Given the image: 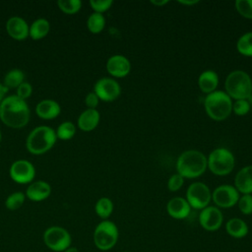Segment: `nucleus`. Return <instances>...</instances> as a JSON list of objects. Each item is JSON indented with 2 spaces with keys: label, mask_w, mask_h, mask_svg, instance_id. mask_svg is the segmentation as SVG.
Wrapping results in <instances>:
<instances>
[{
  "label": "nucleus",
  "mask_w": 252,
  "mask_h": 252,
  "mask_svg": "<svg viewBox=\"0 0 252 252\" xmlns=\"http://www.w3.org/2000/svg\"><path fill=\"white\" fill-rule=\"evenodd\" d=\"M30 108L26 100L16 94L5 96L0 102V119L8 127L20 129L30 120Z\"/></svg>",
  "instance_id": "f257e3e1"
},
{
  "label": "nucleus",
  "mask_w": 252,
  "mask_h": 252,
  "mask_svg": "<svg viewBox=\"0 0 252 252\" xmlns=\"http://www.w3.org/2000/svg\"><path fill=\"white\" fill-rule=\"evenodd\" d=\"M207 157L198 150H187L177 158L176 170L184 178H197L207 169Z\"/></svg>",
  "instance_id": "f03ea898"
},
{
  "label": "nucleus",
  "mask_w": 252,
  "mask_h": 252,
  "mask_svg": "<svg viewBox=\"0 0 252 252\" xmlns=\"http://www.w3.org/2000/svg\"><path fill=\"white\" fill-rule=\"evenodd\" d=\"M56 140L55 130L49 126L41 125L30 132L26 141V147L32 155H42L55 145Z\"/></svg>",
  "instance_id": "7ed1b4c3"
},
{
  "label": "nucleus",
  "mask_w": 252,
  "mask_h": 252,
  "mask_svg": "<svg viewBox=\"0 0 252 252\" xmlns=\"http://www.w3.org/2000/svg\"><path fill=\"white\" fill-rule=\"evenodd\" d=\"M204 107L210 118L222 121L232 112V99L225 92L217 90L206 95Z\"/></svg>",
  "instance_id": "20e7f679"
},
{
  "label": "nucleus",
  "mask_w": 252,
  "mask_h": 252,
  "mask_svg": "<svg viewBox=\"0 0 252 252\" xmlns=\"http://www.w3.org/2000/svg\"><path fill=\"white\" fill-rule=\"evenodd\" d=\"M224 89L231 99H247L252 94L251 77L245 71L234 70L227 75Z\"/></svg>",
  "instance_id": "39448f33"
},
{
  "label": "nucleus",
  "mask_w": 252,
  "mask_h": 252,
  "mask_svg": "<svg viewBox=\"0 0 252 252\" xmlns=\"http://www.w3.org/2000/svg\"><path fill=\"white\" fill-rule=\"evenodd\" d=\"M119 229L115 222L103 220L96 224L93 234L94 246L100 251L111 250L118 242Z\"/></svg>",
  "instance_id": "423d86ee"
},
{
  "label": "nucleus",
  "mask_w": 252,
  "mask_h": 252,
  "mask_svg": "<svg viewBox=\"0 0 252 252\" xmlns=\"http://www.w3.org/2000/svg\"><path fill=\"white\" fill-rule=\"evenodd\" d=\"M207 164L212 173L219 176L229 174L235 164L233 154L226 148L214 149L207 158Z\"/></svg>",
  "instance_id": "0eeeda50"
},
{
  "label": "nucleus",
  "mask_w": 252,
  "mask_h": 252,
  "mask_svg": "<svg viewBox=\"0 0 252 252\" xmlns=\"http://www.w3.org/2000/svg\"><path fill=\"white\" fill-rule=\"evenodd\" d=\"M45 246L53 252H63L72 246V236L70 232L59 225L47 227L42 235Z\"/></svg>",
  "instance_id": "6e6552de"
},
{
  "label": "nucleus",
  "mask_w": 252,
  "mask_h": 252,
  "mask_svg": "<svg viewBox=\"0 0 252 252\" xmlns=\"http://www.w3.org/2000/svg\"><path fill=\"white\" fill-rule=\"evenodd\" d=\"M185 199L191 209L201 211L210 206V202L212 201V192L205 183L193 182L187 188Z\"/></svg>",
  "instance_id": "1a4fd4ad"
},
{
  "label": "nucleus",
  "mask_w": 252,
  "mask_h": 252,
  "mask_svg": "<svg viewBox=\"0 0 252 252\" xmlns=\"http://www.w3.org/2000/svg\"><path fill=\"white\" fill-rule=\"evenodd\" d=\"M239 194L234 186L222 184L212 192V200L219 209H228L237 204L240 197Z\"/></svg>",
  "instance_id": "9d476101"
},
{
  "label": "nucleus",
  "mask_w": 252,
  "mask_h": 252,
  "mask_svg": "<svg viewBox=\"0 0 252 252\" xmlns=\"http://www.w3.org/2000/svg\"><path fill=\"white\" fill-rule=\"evenodd\" d=\"M94 93L98 96L99 100L112 101L119 96L121 88L116 80L103 77L95 82L94 86Z\"/></svg>",
  "instance_id": "9b49d317"
},
{
  "label": "nucleus",
  "mask_w": 252,
  "mask_h": 252,
  "mask_svg": "<svg viewBox=\"0 0 252 252\" xmlns=\"http://www.w3.org/2000/svg\"><path fill=\"white\" fill-rule=\"evenodd\" d=\"M10 177L16 183L28 184L32 183L35 176V168L33 164L27 159H18L10 166Z\"/></svg>",
  "instance_id": "f8f14e48"
},
{
  "label": "nucleus",
  "mask_w": 252,
  "mask_h": 252,
  "mask_svg": "<svg viewBox=\"0 0 252 252\" xmlns=\"http://www.w3.org/2000/svg\"><path fill=\"white\" fill-rule=\"evenodd\" d=\"M223 222V215L216 206H208L201 210L199 215V223L203 229L213 232L220 228Z\"/></svg>",
  "instance_id": "ddd939ff"
},
{
  "label": "nucleus",
  "mask_w": 252,
  "mask_h": 252,
  "mask_svg": "<svg viewBox=\"0 0 252 252\" xmlns=\"http://www.w3.org/2000/svg\"><path fill=\"white\" fill-rule=\"evenodd\" d=\"M106 70L112 77L123 78L130 73L131 63L126 56L115 54L107 59Z\"/></svg>",
  "instance_id": "4468645a"
},
{
  "label": "nucleus",
  "mask_w": 252,
  "mask_h": 252,
  "mask_svg": "<svg viewBox=\"0 0 252 252\" xmlns=\"http://www.w3.org/2000/svg\"><path fill=\"white\" fill-rule=\"evenodd\" d=\"M6 31L8 34L17 40H24L29 36L30 26L19 16H13L6 22Z\"/></svg>",
  "instance_id": "2eb2a0df"
},
{
  "label": "nucleus",
  "mask_w": 252,
  "mask_h": 252,
  "mask_svg": "<svg viewBox=\"0 0 252 252\" xmlns=\"http://www.w3.org/2000/svg\"><path fill=\"white\" fill-rule=\"evenodd\" d=\"M191 212V207L183 197H173L166 204V213L174 220H184Z\"/></svg>",
  "instance_id": "dca6fc26"
},
{
  "label": "nucleus",
  "mask_w": 252,
  "mask_h": 252,
  "mask_svg": "<svg viewBox=\"0 0 252 252\" xmlns=\"http://www.w3.org/2000/svg\"><path fill=\"white\" fill-rule=\"evenodd\" d=\"M50 185L43 180H37L30 183L26 190L25 195L31 201L40 202L47 199L50 196Z\"/></svg>",
  "instance_id": "f3484780"
},
{
  "label": "nucleus",
  "mask_w": 252,
  "mask_h": 252,
  "mask_svg": "<svg viewBox=\"0 0 252 252\" xmlns=\"http://www.w3.org/2000/svg\"><path fill=\"white\" fill-rule=\"evenodd\" d=\"M234 187L239 193L252 194V164L243 166L235 175Z\"/></svg>",
  "instance_id": "a211bd4d"
},
{
  "label": "nucleus",
  "mask_w": 252,
  "mask_h": 252,
  "mask_svg": "<svg viewBox=\"0 0 252 252\" xmlns=\"http://www.w3.org/2000/svg\"><path fill=\"white\" fill-rule=\"evenodd\" d=\"M60 104L54 99H42L35 106L36 115L46 120L57 117L60 114Z\"/></svg>",
  "instance_id": "6ab92c4d"
},
{
  "label": "nucleus",
  "mask_w": 252,
  "mask_h": 252,
  "mask_svg": "<svg viewBox=\"0 0 252 252\" xmlns=\"http://www.w3.org/2000/svg\"><path fill=\"white\" fill-rule=\"evenodd\" d=\"M100 114L96 109L87 108L78 117V127L85 132H89L96 128L99 123Z\"/></svg>",
  "instance_id": "aec40b11"
},
{
  "label": "nucleus",
  "mask_w": 252,
  "mask_h": 252,
  "mask_svg": "<svg viewBox=\"0 0 252 252\" xmlns=\"http://www.w3.org/2000/svg\"><path fill=\"white\" fill-rule=\"evenodd\" d=\"M225 231L230 237L240 239L248 234L249 227L246 221L242 219L231 218L225 222Z\"/></svg>",
  "instance_id": "412c9836"
},
{
  "label": "nucleus",
  "mask_w": 252,
  "mask_h": 252,
  "mask_svg": "<svg viewBox=\"0 0 252 252\" xmlns=\"http://www.w3.org/2000/svg\"><path fill=\"white\" fill-rule=\"evenodd\" d=\"M218 85H219V75L213 70H205L200 74L198 78L199 89L207 94L217 91Z\"/></svg>",
  "instance_id": "4be33fe9"
},
{
  "label": "nucleus",
  "mask_w": 252,
  "mask_h": 252,
  "mask_svg": "<svg viewBox=\"0 0 252 252\" xmlns=\"http://www.w3.org/2000/svg\"><path fill=\"white\" fill-rule=\"evenodd\" d=\"M50 30V24L49 22L44 18L36 19L32 22V24L30 26L29 31V36H31L34 40H38L43 38Z\"/></svg>",
  "instance_id": "5701e85b"
},
{
  "label": "nucleus",
  "mask_w": 252,
  "mask_h": 252,
  "mask_svg": "<svg viewBox=\"0 0 252 252\" xmlns=\"http://www.w3.org/2000/svg\"><path fill=\"white\" fill-rule=\"evenodd\" d=\"M113 202L107 197L99 198L94 205V212L102 220H108V218L113 213Z\"/></svg>",
  "instance_id": "b1692460"
},
{
  "label": "nucleus",
  "mask_w": 252,
  "mask_h": 252,
  "mask_svg": "<svg viewBox=\"0 0 252 252\" xmlns=\"http://www.w3.org/2000/svg\"><path fill=\"white\" fill-rule=\"evenodd\" d=\"M25 74L21 69H12L4 77V86L7 89H17L24 81Z\"/></svg>",
  "instance_id": "393cba45"
},
{
  "label": "nucleus",
  "mask_w": 252,
  "mask_h": 252,
  "mask_svg": "<svg viewBox=\"0 0 252 252\" xmlns=\"http://www.w3.org/2000/svg\"><path fill=\"white\" fill-rule=\"evenodd\" d=\"M105 26V18L100 13H92L87 20V27L92 33H99Z\"/></svg>",
  "instance_id": "a878e982"
},
{
  "label": "nucleus",
  "mask_w": 252,
  "mask_h": 252,
  "mask_svg": "<svg viewBox=\"0 0 252 252\" xmlns=\"http://www.w3.org/2000/svg\"><path fill=\"white\" fill-rule=\"evenodd\" d=\"M236 49L244 56H252V32L243 33L237 39Z\"/></svg>",
  "instance_id": "bb28decb"
},
{
  "label": "nucleus",
  "mask_w": 252,
  "mask_h": 252,
  "mask_svg": "<svg viewBox=\"0 0 252 252\" xmlns=\"http://www.w3.org/2000/svg\"><path fill=\"white\" fill-rule=\"evenodd\" d=\"M56 137L60 140H70L76 134V126L70 121H64L57 127Z\"/></svg>",
  "instance_id": "cd10ccee"
},
{
  "label": "nucleus",
  "mask_w": 252,
  "mask_h": 252,
  "mask_svg": "<svg viewBox=\"0 0 252 252\" xmlns=\"http://www.w3.org/2000/svg\"><path fill=\"white\" fill-rule=\"evenodd\" d=\"M26 195L23 192H14L6 198L5 207L10 211H16L24 205Z\"/></svg>",
  "instance_id": "c85d7f7f"
},
{
  "label": "nucleus",
  "mask_w": 252,
  "mask_h": 252,
  "mask_svg": "<svg viewBox=\"0 0 252 252\" xmlns=\"http://www.w3.org/2000/svg\"><path fill=\"white\" fill-rule=\"evenodd\" d=\"M58 8L66 14H75L82 8L81 0H58Z\"/></svg>",
  "instance_id": "c756f323"
},
{
  "label": "nucleus",
  "mask_w": 252,
  "mask_h": 252,
  "mask_svg": "<svg viewBox=\"0 0 252 252\" xmlns=\"http://www.w3.org/2000/svg\"><path fill=\"white\" fill-rule=\"evenodd\" d=\"M235 9L243 18L252 20V0H236Z\"/></svg>",
  "instance_id": "7c9ffc66"
},
{
  "label": "nucleus",
  "mask_w": 252,
  "mask_h": 252,
  "mask_svg": "<svg viewBox=\"0 0 252 252\" xmlns=\"http://www.w3.org/2000/svg\"><path fill=\"white\" fill-rule=\"evenodd\" d=\"M236 205L238 206L239 211L243 215H247V216L251 215L252 214V194L241 195Z\"/></svg>",
  "instance_id": "2f4dec72"
},
{
  "label": "nucleus",
  "mask_w": 252,
  "mask_h": 252,
  "mask_svg": "<svg viewBox=\"0 0 252 252\" xmlns=\"http://www.w3.org/2000/svg\"><path fill=\"white\" fill-rule=\"evenodd\" d=\"M251 104L249 103L248 99H237L232 102V111L239 116H243L247 114L250 110Z\"/></svg>",
  "instance_id": "473e14b6"
},
{
  "label": "nucleus",
  "mask_w": 252,
  "mask_h": 252,
  "mask_svg": "<svg viewBox=\"0 0 252 252\" xmlns=\"http://www.w3.org/2000/svg\"><path fill=\"white\" fill-rule=\"evenodd\" d=\"M112 3H113L112 0H91L90 1V5L94 10V12L100 13V14L107 11L111 7Z\"/></svg>",
  "instance_id": "72a5a7b5"
},
{
  "label": "nucleus",
  "mask_w": 252,
  "mask_h": 252,
  "mask_svg": "<svg viewBox=\"0 0 252 252\" xmlns=\"http://www.w3.org/2000/svg\"><path fill=\"white\" fill-rule=\"evenodd\" d=\"M183 183H184V177L181 176L179 173H175L168 178L167 188L169 191L175 192V191H178L183 186Z\"/></svg>",
  "instance_id": "f704fd0d"
},
{
  "label": "nucleus",
  "mask_w": 252,
  "mask_h": 252,
  "mask_svg": "<svg viewBox=\"0 0 252 252\" xmlns=\"http://www.w3.org/2000/svg\"><path fill=\"white\" fill-rule=\"evenodd\" d=\"M32 93V87L30 83L28 82H23L18 88H17V96L20 98L26 100L28 97L31 96Z\"/></svg>",
  "instance_id": "c9c22d12"
},
{
  "label": "nucleus",
  "mask_w": 252,
  "mask_h": 252,
  "mask_svg": "<svg viewBox=\"0 0 252 252\" xmlns=\"http://www.w3.org/2000/svg\"><path fill=\"white\" fill-rule=\"evenodd\" d=\"M98 102H99V98L94 92L89 93L85 97V103H86L88 108L96 109V106L98 105Z\"/></svg>",
  "instance_id": "e433bc0d"
},
{
  "label": "nucleus",
  "mask_w": 252,
  "mask_h": 252,
  "mask_svg": "<svg viewBox=\"0 0 252 252\" xmlns=\"http://www.w3.org/2000/svg\"><path fill=\"white\" fill-rule=\"evenodd\" d=\"M169 1L168 0H152L151 3L155 6H158V7H162L164 5H166Z\"/></svg>",
  "instance_id": "4c0bfd02"
},
{
  "label": "nucleus",
  "mask_w": 252,
  "mask_h": 252,
  "mask_svg": "<svg viewBox=\"0 0 252 252\" xmlns=\"http://www.w3.org/2000/svg\"><path fill=\"white\" fill-rule=\"evenodd\" d=\"M7 92H8V89L3 84H0V102L5 98V94Z\"/></svg>",
  "instance_id": "58836bf2"
},
{
  "label": "nucleus",
  "mask_w": 252,
  "mask_h": 252,
  "mask_svg": "<svg viewBox=\"0 0 252 252\" xmlns=\"http://www.w3.org/2000/svg\"><path fill=\"white\" fill-rule=\"evenodd\" d=\"M199 1L198 0H185V1H179V3L180 4H182V5H185V6H189V5H195V4H197Z\"/></svg>",
  "instance_id": "ea45409f"
},
{
  "label": "nucleus",
  "mask_w": 252,
  "mask_h": 252,
  "mask_svg": "<svg viewBox=\"0 0 252 252\" xmlns=\"http://www.w3.org/2000/svg\"><path fill=\"white\" fill-rule=\"evenodd\" d=\"M63 252H80L79 249L77 247H74V246H70L69 248H67L65 251Z\"/></svg>",
  "instance_id": "a19ab883"
},
{
  "label": "nucleus",
  "mask_w": 252,
  "mask_h": 252,
  "mask_svg": "<svg viewBox=\"0 0 252 252\" xmlns=\"http://www.w3.org/2000/svg\"><path fill=\"white\" fill-rule=\"evenodd\" d=\"M1 138H2V135H1V131H0V142H1Z\"/></svg>",
  "instance_id": "79ce46f5"
},
{
  "label": "nucleus",
  "mask_w": 252,
  "mask_h": 252,
  "mask_svg": "<svg viewBox=\"0 0 252 252\" xmlns=\"http://www.w3.org/2000/svg\"><path fill=\"white\" fill-rule=\"evenodd\" d=\"M122 252H129V251H122Z\"/></svg>",
  "instance_id": "37998d69"
}]
</instances>
